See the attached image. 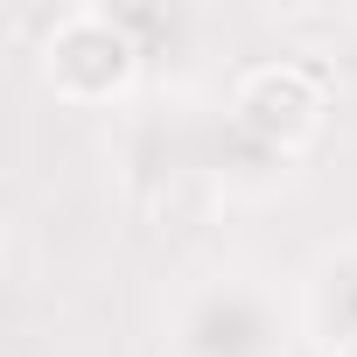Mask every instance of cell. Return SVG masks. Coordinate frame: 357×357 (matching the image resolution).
<instances>
[{
    "label": "cell",
    "mask_w": 357,
    "mask_h": 357,
    "mask_svg": "<svg viewBox=\"0 0 357 357\" xmlns=\"http://www.w3.org/2000/svg\"><path fill=\"white\" fill-rule=\"evenodd\" d=\"M140 63H147V43L126 29L119 8H63L43 22L36 36V77L56 105H77V112H105V105H126L133 84H140Z\"/></svg>",
    "instance_id": "2"
},
{
    "label": "cell",
    "mask_w": 357,
    "mask_h": 357,
    "mask_svg": "<svg viewBox=\"0 0 357 357\" xmlns=\"http://www.w3.org/2000/svg\"><path fill=\"white\" fill-rule=\"evenodd\" d=\"M322 112H329V91L308 63L294 56H266V63H245L231 77V98H225V126L238 147L266 154V161H287L301 154L315 133H322Z\"/></svg>",
    "instance_id": "3"
},
{
    "label": "cell",
    "mask_w": 357,
    "mask_h": 357,
    "mask_svg": "<svg viewBox=\"0 0 357 357\" xmlns=\"http://www.w3.org/2000/svg\"><path fill=\"white\" fill-rule=\"evenodd\" d=\"M161 343L168 357H294V315L273 280L218 266L175 294Z\"/></svg>",
    "instance_id": "1"
},
{
    "label": "cell",
    "mask_w": 357,
    "mask_h": 357,
    "mask_svg": "<svg viewBox=\"0 0 357 357\" xmlns=\"http://www.w3.org/2000/svg\"><path fill=\"white\" fill-rule=\"evenodd\" d=\"M308 329L336 357H357V231L322 245V259L308 266Z\"/></svg>",
    "instance_id": "4"
}]
</instances>
